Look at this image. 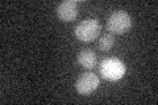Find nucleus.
Here are the masks:
<instances>
[{"label": "nucleus", "instance_id": "1", "mask_svg": "<svg viewBox=\"0 0 158 105\" xmlns=\"http://www.w3.org/2000/svg\"><path fill=\"white\" fill-rule=\"evenodd\" d=\"M100 75L106 80H111V82H116L124 76L125 74V66L123 61H120L118 58L115 57H110L103 59L99 67Z\"/></svg>", "mask_w": 158, "mask_h": 105}, {"label": "nucleus", "instance_id": "2", "mask_svg": "<svg viewBox=\"0 0 158 105\" xmlns=\"http://www.w3.org/2000/svg\"><path fill=\"white\" fill-rule=\"evenodd\" d=\"M100 30H102V25L96 18H85L75 26L74 33H75V37L79 41L90 42L99 37Z\"/></svg>", "mask_w": 158, "mask_h": 105}, {"label": "nucleus", "instance_id": "3", "mask_svg": "<svg viewBox=\"0 0 158 105\" xmlns=\"http://www.w3.org/2000/svg\"><path fill=\"white\" fill-rule=\"evenodd\" d=\"M132 17L125 11H115L107 18V28L111 33L125 34L132 28Z\"/></svg>", "mask_w": 158, "mask_h": 105}, {"label": "nucleus", "instance_id": "4", "mask_svg": "<svg viewBox=\"0 0 158 105\" xmlns=\"http://www.w3.org/2000/svg\"><path fill=\"white\" fill-rule=\"evenodd\" d=\"M99 87V76L94 72H85L77 79L75 89L79 95L87 96Z\"/></svg>", "mask_w": 158, "mask_h": 105}, {"label": "nucleus", "instance_id": "5", "mask_svg": "<svg viewBox=\"0 0 158 105\" xmlns=\"http://www.w3.org/2000/svg\"><path fill=\"white\" fill-rule=\"evenodd\" d=\"M57 14L58 17L65 22L74 21L78 16V3L75 0H65L57 7Z\"/></svg>", "mask_w": 158, "mask_h": 105}, {"label": "nucleus", "instance_id": "6", "mask_svg": "<svg viewBox=\"0 0 158 105\" xmlns=\"http://www.w3.org/2000/svg\"><path fill=\"white\" fill-rule=\"evenodd\" d=\"M96 62H98V58H96V54L92 49L90 47H85L82 49L78 54V63L81 64L82 67H85L87 70H91L96 66Z\"/></svg>", "mask_w": 158, "mask_h": 105}, {"label": "nucleus", "instance_id": "7", "mask_svg": "<svg viewBox=\"0 0 158 105\" xmlns=\"http://www.w3.org/2000/svg\"><path fill=\"white\" fill-rule=\"evenodd\" d=\"M115 45V37H113L112 33H106L99 38V42H98V47L102 50V51H108L111 50Z\"/></svg>", "mask_w": 158, "mask_h": 105}]
</instances>
